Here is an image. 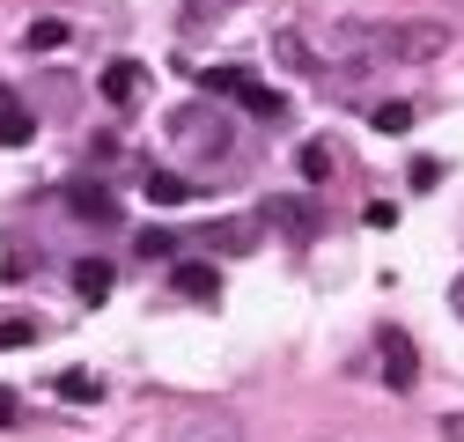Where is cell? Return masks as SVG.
I'll return each instance as SVG.
<instances>
[{
	"label": "cell",
	"instance_id": "12",
	"mask_svg": "<svg viewBox=\"0 0 464 442\" xmlns=\"http://www.w3.org/2000/svg\"><path fill=\"white\" fill-rule=\"evenodd\" d=\"M52 391H60L67 406H96L103 391H96V376H82V369H67V376H52Z\"/></svg>",
	"mask_w": 464,
	"mask_h": 442
},
{
	"label": "cell",
	"instance_id": "3",
	"mask_svg": "<svg viewBox=\"0 0 464 442\" xmlns=\"http://www.w3.org/2000/svg\"><path fill=\"white\" fill-rule=\"evenodd\" d=\"M376 376H383V391H413V383H420V347H413V332H398V324L376 332Z\"/></svg>",
	"mask_w": 464,
	"mask_h": 442
},
{
	"label": "cell",
	"instance_id": "13",
	"mask_svg": "<svg viewBox=\"0 0 464 442\" xmlns=\"http://www.w3.org/2000/svg\"><path fill=\"white\" fill-rule=\"evenodd\" d=\"M67 37H74V30H67V23H60V15H37V23H30V37H23V44H30V52H60V44H67Z\"/></svg>",
	"mask_w": 464,
	"mask_h": 442
},
{
	"label": "cell",
	"instance_id": "16",
	"mask_svg": "<svg viewBox=\"0 0 464 442\" xmlns=\"http://www.w3.org/2000/svg\"><path fill=\"white\" fill-rule=\"evenodd\" d=\"M30 340H37L30 317H0V354H8V347H30Z\"/></svg>",
	"mask_w": 464,
	"mask_h": 442
},
{
	"label": "cell",
	"instance_id": "7",
	"mask_svg": "<svg viewBox=\"0 0 464 442\" xmlns=\"http://www.w3.org/2000/svg\"><path fill=\"white\" fill-rule=\"evenodd\" d=\"M67 207H74V221H89V229H111V221H119V199H111L103 185H67Z\"/></svg>",
	"mask_w": 464,
	"mask_h": 442
},
{
	"label": "cell",
	"instance_id": "5",
	"mask_svg": "<svg viewBox=\"0 0 464 442\" xmlns=\"http://www.w3.org/2000/svg\"><path fill=\"white\" fill-rule=\"evenodd\" d=\"M376 37H383L376 52H391V60H405V67L442 60V44H450V30H442V23H391V30H376Z\"/></svg>",
	"mask_w": 464,
	"mask_h": 442
},
{
	"label": "cell",
	"instance_id": "2",
	"mask_svg": "<svg viewBox=\"0 0 464 442\" xmlns=\"http://www.w3.org/2000/svg\"><path fill=\"white\" fill-rule=\"evenodd\" d=\"M258 244H266V221L258 214H221V221H199V229H192V251H207V258H244Z\"/></svg>",
	"mask_w": 464,
	"mask_h": 442
},
{
	"label": "cell",
	"instance_id": "19",
	"mask_svg": "<svg viewBox=\"0 0 464 442\" xmlns=\"http://www.w3.org/2000/svg\"><path fill=\"white\" fill-rule=\"evenodd\" d=\"M228 8H237V0H185V15H192V23H221Z\"/></svg>",
	"mask_w": 464,
	"mask_h": 442
},
{
	"label": "cell",
	"instance_id": "4",
	"mask_svg": "<svg viewBox=\"0 0 464 442\" xmlns=\"http://www.w3.org/2000/svg\"><path fill=\"white\" fill-rule=\"evenodd\" d=\"M199 89H207V96H228V103H244V110H258V119H280V110H287V103H280L266 82H251L244 67H207Z\"/></svg>",
	"mask_w": 464,
	"mask_h": 442
},
{
	"label": "cell",
	"instance_id": "18",
	"mask_svg": "<svg viewBox=\"0 0 464 442\" xmlns=\"http://www.w3.org/2000/svg\"><path fill=\"white\" fill-rule=\"evenodd\" d=\"M405 126H413V103H383L376 110V133H405Z\"/></svg>",
	"mask_w": 464,
	"mask_h": 442
},
{
	"label": "cell",
	"instance_id": "20",
	"mask_svg": "<svg viewBox=\"0 0 464 442\" xmlns=\"http://www.w3.org/2000/svg\"><path fill=\"white\" fill-rule=\"evenodd\" d=\"M442 442H464V413H442Z\"/></svg>",
	"mask_w": 464,
	"mask_h": 442
},
{
	"label": "cell",
	"instance_id": "6",
	"mask_svg": "<svg viewBox=\"0 0 464 442\" xmlns=\"http://www.w3.org/2000/svg\"><path fill=\"white\" fill-rule=\"evenodd\" d=\"M258 221H266V229H280V236H295V244L317 236V207H310V199H266Z\"/></svg>",
	"mask_w": 464,
	"mask_h": 442
},
{
	"label": "cell",
	"instance_id": "15",
	"mask_svg": "<svg viewBox=\"0 0 464 442\" xmlns=\"http://www.w3.org/2000/svg\"><path fill=\"white\" fill-rule=\"evenodd\" d=\"M295 170H303L310 185H317V178H332V148H324V140H310V148H295Z\"/></svg>",
	"mask_w": 464,
	"mask_h": 442
},
{
	"label": "cell",
	"instance_id": "8",
	"mask_svg": "<svg viewBox=\"0 0 464 442\" xmlns=\"http://www.w3.org/2000/svg\"><path fill=\"white\" fill-rule=\"evenodd\" d=\"M96 89H103V103H119V110H126V103H140V89H148V74H140L133 60H111Z\"/></svg>",
	"mask_w": 464,
	"mask_h": 442
},
{
	"label": "cell",
	"instance_id": "11",
	"mask_svg": "<svg viewBox=\"0 0 464 442\" xmlns=\"http://www.w3.org/2000/svg\"><path fill=\"white\" fill-rule=\"evenodd\" d=\"M74 295H82V303H103V295H111V265H103V258H82V265H74Z\"/></svg>",
	"mask_w": 464,
	"mask_h": 442
},
{
	"label": "cell",
	"instance_id": "1",
	"mask_svg": "<svg viewBox=\"0 0 464 442\" xmlns=\"http://www.w3.org/2000/svg\"><path fill=\"white\" fill-rule=\"evenodd\" d=\"M169 140H178L185 155H228V119H221L207 96H192V103L169 110Z\"/></svg>",
	"mask_w": 464,
	"mask_h": 442
},
{
	"label": "cell",
	"instance_id": "10",
	"mask_svg": "<svg viewBox=\"0 0 464 442\" xmlns=\"http://www.w3.org/2000/svg\"><path fill=\"white\" fill-rule=\"evenodd\" d=\"M30 133H37V119H30L23 103H8V89H0V148H23Z\"/></svg>",
	"mask_w": 464,
	"mask_h": 442
},
{
	"label": "cell",
	"instance_id": "22",
	"mask_svg": "<svg viewBox=\"0 0 464 442\" xmlns=\"http://www.w3.org/2000/svg\"><path fill=\"white\" fill-rule=\"evenodd\" d=\"M450 310H457V317H464V273H457V288H450Z\"/></svg>",
	"mask_w": 464,
	"mask_h": 442
},
{
	"label": "cell",
	"instance_id": "21",
	"mask_svg": "<svg viewBox=\"0 0 464 442\" xmlns=\"http://www.w3.org/2000/svg\"><path fill=\"white\" fill-rule=\"evenodd\" d=\"M0 428H15V399L8 391H0Z\"/></svg>",
	"mask_w": 464,
	"mask_h": 442
},
{
	"label": "cell",
	"instance_id": "14",
	"mask_svg": "<svg viewBox=\"0 0 464 442\" xmlns=\"http://www.w3.org/2000/svg\"><path fill=\"white\" fill-rule=\"evenodd\" d=\"M185 192H192V185H185L178 170H148V199H155V207H185Z\"/></svg>",
	"mask_w": 464,
	"mask_h": 442
},
{
	"label": "cell",
	"instance_id": "9",
	"mask_svg": "<svg viewBox=\"0 0 464 442\" xmlns=\"http://www.w3.org/2000/svg\"><path fill=\"white\" fill-rule=\"evenodd\" d=\"M178 295H192V303H214V295H221V281H214L207 258H185V265H178Z\"/></svg>",
	"mask_w": 464,
	"mask_h": 442
},
{
	"label": "cell",
	"instance_id": "17",
	"mask_svg": "<svg viewBox=\"0 0 464 442\" xmlns=\"http://www.w3.org/2000/svg\"><path fill=\"white\" fill-rule=\"evenodd\" d=\"M133 251H140V258H169V251H178V236H169V229H140Z\"/></svg>",
	"mask_w": 464,
	"mask_h": 442
}]
</instances>
